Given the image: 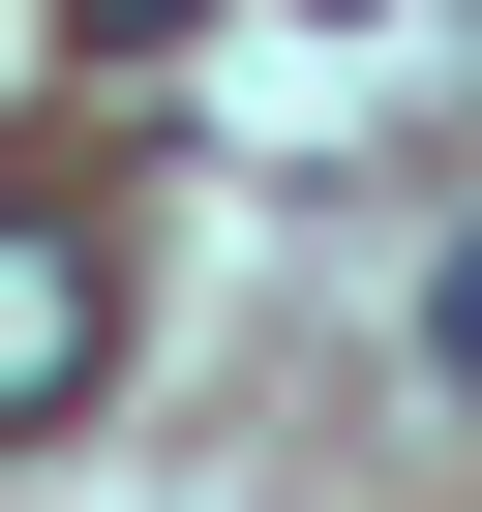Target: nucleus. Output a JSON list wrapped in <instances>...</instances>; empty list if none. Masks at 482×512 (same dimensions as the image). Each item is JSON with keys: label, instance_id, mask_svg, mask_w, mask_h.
Masks as SVG:
<instances>
[{"label": "nucleus", "instance_id": "nucleus-1", "mask_svg": "<svg viewBox=\"0 0 482 512\" xmlns=\"http://www.w3.org/2000/svg\"><path fill=\"white\" fill-rule=\"evenodd\" d=\"M121 362V272H91V211H0V422H61Z\"/></svg>", "mask_w": 482, "mask_h": 512}, {"label": "nucleus", "instance_id": "nucleus-2", "mask_svg": "<svg viewBox=\"0 0 482 512\" xmlns=\"http://www.w3.org/2000/svg\"><path fill=\"white\" fill-rule=\"evenodd\" d=\"M422 392H482V211L422 241Z\"/></svg>", "mask_w": 482, "mask_h": 512}, {"label": "nucleus", "instance_id": "nucleus-3", "mask_svg": "<svg viewBox=\"0 0 482 512\" xmlns=\"http://www.w3.org/2000/svg\"><path fill=\"white\" fill-rule=\"evenodd\" d=\"M61 31H91V61H151V31H211V0H61Z\"/></svg>", "mask_w": 482, "mask_h": 512}, {"label": "nucleus", "instance_id": "nucleus-4", "mask_svg": "<svg viewBox=\"0 0 482 512\" xmlns=\"http://www.w3.org/2000/svg\"><path fill=\"white\" fill-rule=\"evenodd\" d=\"M332 31H392V0H332Z\"/></svg>", "mask_w": 482, "mask_h": 512}]
</instances>
